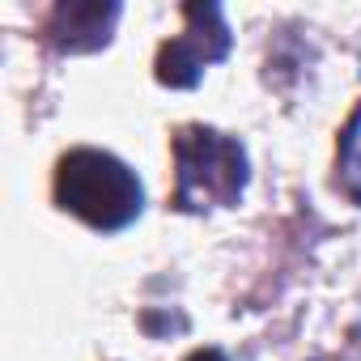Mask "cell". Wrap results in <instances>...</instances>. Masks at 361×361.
Returning a JSON list of instances; mask_svg holds the SVG:
<instances>
[{
    "label": "cell",
    "mask_w": 361,
    "mask_h": 361,
    "mask_svg": "<svg viewBox=\"0 0 361 361\" xmlns=\"http://www.w3.org/2000/svg\"><path fill=\"white\" fill-rule=\"evenodd\" d=\"M170 149H174V209L200 213V209H230L243 200L251 178L243 140L204 123H188L174 132Z\"/></svg>",
    "instance_id": "7a4b0ae2"
},
{
    "label": "cell",
    "mask_w": 361,
    "mask_h": 361,
    "mask_svg": "<svg viewBox=\"0 0 361 361\" xmlns=\"http://www.w3.org/2000/svg\"><path fill=\"white\" fill-rule=\"evenodd\" d=\"M56 204L90 230L119 234L145 213V188L115 153L68 149L56 166Z\"/></svg>",
    "instance_id": "6da1fadb"
},
{
    "label": "cell",
    "mask_w": 361,
    "mask_h": 361,
    "mask_svg": "<svg viewBox=\"0 0 361 361\" xmlns=\"http://www.w3.org/2000/svg\"><path fill=\"white\" fill-rule=\"evenodd\" d=\"M188 361H230V357H226L221 348H196V353H192Z\"/></svg>",
    "instance_id": "8992f818"
},
{
    "label": "cell",
    "mask_w": 361,
    "mask_h": 361,
    "mask_svg": "<svg viewBox=\"0 0 361 361\" xmlns=\"http://www.w3.org/2000/svg\"><path fill=\"white\" fill-rule=\"evenodd\" d=\"M183 35H174L157 51V81L170 90H192L209 64L230 56V26L221 5H183Z\"/></svg>",
    "instance_id": "3957f363"
},
{
    "label": "cell",
    "mask_w": 361,
    "mask_h": 361,
    "mask_svg": "<svg viewBox=\"0 0 361 361\" xmlns=\"http://www.w3.org/2000/svg\"><path fill=\"white\" fill-rule=\"evenodd\" d=\"M336 183L340 192L361 204V102L348 115V123L340 128V145H336Z\"/></svg>",
    "instance_id": "5b68a950"
},
{
    "label": "cell",
    "mask_w": 361,
    "mask_h": 361,
    "mask_svg": "<svg viewBox=\"0 0 361 361\" xmlns=\"http://www.w3.org/2000/svg\"><path fill=\"white\" fill-rule=\"evenodd\" d=\"M119 13H123L119 5H102V0H64L43 22V39L60 56H85L111 43Z\"/></svg>",
    "instance_id": "277c9868"
}]
</instances>
